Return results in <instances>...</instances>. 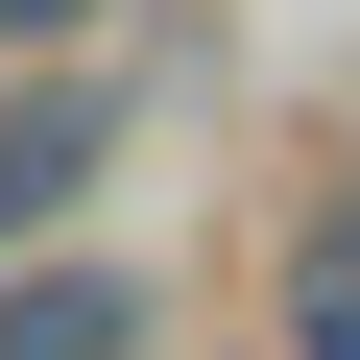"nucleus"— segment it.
Wrapping results in <instances>:
<instances>
[{
  "mask_svg": "<svg viewBox=\"0 0 360 360\" xmlns=\"http://www.w3.org/2000/svg\"><path fill=\"white\" fill-rule=\"evenodd\" d=\"M288 360H360V217H336V240L288 264Z\"/></svg>",
  "mask_w": 360,
  "mask_h": 360,
  "instance_id": "nucleus-3",
  "label": "nucleus"
},
{
  "mask_svg": "<svg viewBox=\"0 0 360 360\" xmlns=\"http://www.w3.org/2000/svg\"><path fill=\"white\" fill-rule=\"evenodd\" d=\"M0 360H144V288L120 264H25L0 288Z\"/></svg>",
  "mask_w": 360,
  "mask_h": 360,
  "instance_id": "nucleus-1",
  "label": "nucleus"
},
{
  "mask_svg": "<svg viewBox=\"0 0 360 360\" xmlns=\"http://www.w3.org/2000/svg\"><path fill=\"white\" fill-rule=\"evenodd\" d=\"M96 193V96H25V120H0V240H49Z\"/></svg>",
  "mask_w": 360,
  "mask_h": 360,
  "instance_id": "nucleus-2",
  "label": "nucleus"
},
{
  "mask_svg": "<svg viewBox=\"0 0 360 360\" xmlns=\"http://www.w3.org/2000/svg\"><path fill=\"white\" fill-rule=\"evenodd\" d=\"M49 25H96V0H0V49H49Z\"/></svg>",
  "mask_w": 360,
  "mask_h": 360,
  "instance_id": "nucleus-4",
  "label": "nucleus"
}]
</instances>
